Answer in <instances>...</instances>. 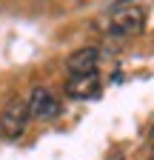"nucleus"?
<instances>
[{
	"label": "nucleus",
	"mask_w": 154,
	"mask_h": 160,
	"mask_svg": "<svg viewBox=\"0 0 154 160\" xmlns=\"http://www.w3.org/2000/svg\"><path fill=\"white\" fill-rule=\"evenodd\" d=\"M117 160H123V157H117Z\"/></svg>",
	"instance_id": "obj_8"
},
{
	"label": "nucleus",
	"mask_w": 154,
	"mask_h": 160,
	"mask_svg": "<svg viewBox=\"0 0 154 160\" xmlns=\"http://www.w3.org/2000/svg\"><path fill=\"white\" fill-rule=\"evenodd\" d=\"M66 94L71 100L97 97L100 94V77H97V72H91V74H69V80H66Z\"/></svg>",
	"instance_id": "obj_4"
},
{
	"label": "nucleus",
	"mask_w": 154,
	"mask_h": 160,
	"mask_svg": "<svg viewBox=\"0 0 154 160\" xmlns=\"http://www.w3.org/2000/svg\"><path fill=\"white\" fill-rule=\"evenodd\" d=\"M148 143H151V149H154V126H151V134H148Z\"/></svg>",
	"instance_id": "obj_6"
},
{
	"label": "nucleus",
	"mask_w": 154,
	"mask_h": 160,
	"mask_svg": "<svg viewBox=\"0 0 154 160\" xmlns=\"http://www.w3.org/2000/svg\"><path fill=\"white\" fill-rule=\"evenodd\" d=\"M26 106H29V117H37V120H51V117L60 114V103H57V97L49 89H43V86L31 89Z\"/></svg>",
	"instance_id": "obj_3"
},
{
	"label": "nucleus",
	"mask_w": 154,
	"mask_h": 160,
	"mask_svg": "<svg viewBox=\"0 0 154 160\" xmlns=\"http://www.w3.org/2000/svg\"><path fill=\"white\" fill-rule=\"evenodd\" d=\"M151 160H154V157H151Z\"/></svg>",
	"instance_id": "obj_9"
},
{
	"label": "nucleus",
	"mask_w": 154,
	"mask_h": 160,
	"mask_svg": "<svg viewBox=\"0 0 154 160\" xmlns=\"http://www.w3.org/2000/svg\"><path fill=\"white\" fill-rule=\"evenodd\" d=\"M97 49H91V46H86V49H77L69 60H66V69H69V74H91V72H97Z\"/></svg>",
	"instance_id": "obj_5"
},
{
	"label": "nucleus",
	"mask_w": 154,
	"mask_h": 160,
	"mask_svg": "<svg viewBox=\"0 0 154 160\" xmlns=\"http://www.w3.org/2000/svg\"><path fill=\"white\" fill-rule=\"evenodd\" d=\"M117 3H128V0H117Z\"/></svg>",
	"instance_id": "obj_7"
},
{
	"label": "nucleus",
	"mask_w": 154,
	"mask_h": 160,
	"mask_svg": "<svg viewBox=\"0 0 154 160\" xmlns=\"http://www.w3.org/2000/svg\"><path fill=\"white\" fill-rule=\"evenodd\" d=\"M26 123H29V106H26V100L23 97H12L3 114H0V132H3L9 140L14 137H20L26 132Z\"/></svg>",
	"instance_id": "obj_2"
},
{
	"label": "nucleus",
	"mask_w": 154,
	"mask_h": 160,
	"mask_svg": "<svg viewBox=\"0 0 154 160\" xmlns=\"http://www.w3.org/2000/svg\"><path fill=\"white\" fill-rule=\"evenodd\" d=\"M108 34H117V37H131V34H140L146 26V12L134 3H117L108 12Z\"/></svg>",
	"instance_id": "obj_1"
}]
</instances>
